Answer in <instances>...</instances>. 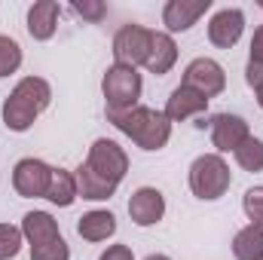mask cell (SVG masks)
Here are the masks:
<instances>
[{
  "label": "cell",
  "instance_id": "obj_1",
  "mask_svg": "<svg viewBox=\"0 0 263 260\" xmlns=\"http://www.w3.org/2000/svg\"><path fill=\"white\" fill-rule=\"evenodd\" d=\"M52 86L43 77H25L15 83V89L3 98V126L9 132H28L37 117L49 107Z\"/></svg>",
  "mask_w": 263,
  "mask_h": 260
},
{
  "label": "cell",
  "instance_id": "obj_2",
  "mask_svg": "<svg viewBox=\"0 0 263 260\" xmlns=\"http://www.w3.org/2000/svg\"><path fill=\"white\" fill-rule=\"evenodd\" d=\"M107 123H114L123 135H129L141 150H162L172 141V120L153 107H129V110H107Z\"/></svg>",
  "mask_w": 263,
  "mask_h": 260
},
{
  "label": "cell",
  "instance_id": "obj_3",
  "mask_svg": "<svg viewBox=\"0 0 263 260\" xmlns=\"http://www.w3.org/2000/svg\"><path fill=\"white\" fill-rule=\"evenodd\" d=\"M233 184V172L227 165V159L220 153H202L190 165V190L202 202H214L220 196H227Z\"/></svg>",
  "mask_w": 263,
  "mask_h": 260
},
{
  "label": "cell",
  "instance_id": "obj_4",
  "mask_svg": "<svg viewBox=\"0 0 263 260\" xmlns=\"http://www.w3.org/2000/svg\"><path fill=\"white\" fill-rule=\"evenodd\" d=\"M101 92H104L107 110H129V107H138V101H141L144 80H141L138 67L110 65L101 77Z\"/></svg>",
  "mask_w": 263,
  "mask_h": 260
},
{
  "label": "cell",
  "instance_id": "obj_5",
  "mask_svg": "<svg viewBox=\"0 0 263 260\" xmlns=\"http://www.w3.org/2000/svg\"><path fill=\"white\" fill-rule=\"evenodd\" d=\"M86 165H89L95 175H101L104 181H110V184L120 187V181H123L126 172H129V156H126V150H123L117 141H110V138H95L92 147H89Z\"/></svg>",
  "mask_w": 263,
  "mask_h": 260
},
{
  "label": "cell",
  "instance_id": "obj_6",
  "mask_svg": "<svg viewBox=\"0 0 263 260\" xmlns=\"http://www.w3.org/2000/svg\"><path fill=\"white\" fill-rule=\"evenodd\" d=\"M150 40H153L150 28H144V25H123L117 31V37H114V65H126V67L147 65Z\"/></svg>",
  "mask_w": 263,
  "mask_h": 260
},
{
  "label": "cell",
  "instance_id": "obj_7",
  "mask_svg": "<svg viewBox=\"0 0 263 260\" xmlns=\"http://www.w3.org/2000/svg\"><path fill=\"white\" fill-rule=\"evenodd\" d=\"M49 181H52V165H46L43 159L25 156L12 169V190L22 199H46Z\"/></svg>",
  "mask_w": 263,
  "mask_h": 260
},
{
  "label": "cell",
  "instance_id": "obj_8",
  "mask_svg": "<svg viewBox=\"0 0 263 260\" xmlns=\"http://www.w3.org/2000/svg\"><path fill=\"white\" fill-rule=\"evenodd\" d=\"M181 86H187V89L199 92L202 98H217V95L227 89V73H223L220 62L202 55V59H193L190 65L184 67V80H181Z\"/></svg>",
  "mask_w": 263,
  "mask_h": 260
},
{
  "label": "cell",
  "instance_id": "obj_9",
  "mask_svg": "<svg viewBox=\"0 0 263 260\" xmlns=\"http://www.w3.org/2000/svg\"><path fill=\"white\" fill-rule=\"evenodd\" d=\"M208 129H211V144L217 147V153H236L251 138L245 117H239V114H217V117H211Z\"/></svg>",
  "mask_w": 263,
  "mask_h": 260
},
{
  "label": "cell",
  "instance_id": "obj_10",
  "mask_svg": "<svg viewBox=\"0 0 263 260\" xmlns=\"http://www.w3.org/2000/svg\"><path fill=\"white\" fill-rule=\"evenodd\" d=\"M242 34H245V12L236 6L217 9L208 22V40L217 49H233L242 40Z\"/></svg>",
  "mask_w": 263,
  "mask_h": 260
},
{
  "label": "cell",
  "instance_id": "obj_11",
  "mask_svg": "<svg viewBox=\"0 0 263 260\" xmlns=\"http://www.w3.org/2000/svg\"><path fill=\"white\" fill-rule=\"evenodd\" d=\"M211 9V0H168L162 6L165 34H184Z\"/></svg>",
  "mask_w": 263,
  "mask_h": 260
},
{
  "label": "cell",
  "instance_id": "obj_12",
  "mask_svg": "<svg viewBox=\"0 0 263 260\" xmlns=\"http://www.w3.org/2000/svg\"><path fill=\"white\" fill-rule=\"evenodd\" d=\"M129 217L135 227H156L165 217V196L156 187H138L129 199Z\"/></svg>",
  "mask_w": 263,
  "mask_h": 260
},
{
  "label": "cell",
  "instance_id": "obj_13",
  "mask_svg": "<svg viewBox=\"0 0 263 260\" xmlns=\"http://www.w3.org/2000/svg\"><path fill=\"white\" fill-rule=\"evenodd\" d=\"M172 123H187V120H202L208 114V98H202L199 92L187 89V86H178L172 89L168 101H165V110H162Z\"/></svg>",
  "mask_w": 263,
  "mask_h": 260
},
{
  "label": "cell",
  "instance_id": "obj_14",
  "mask_svg": "<svg viewBox=\"0 0 263 260\" xmlns=\"http://www.w3.org/2000/svg\"><path fill=\"white\" fill-rule=\"evenodd\" d=\"M59 12H62V6L55 0H37L28 9V34L34 40H40V43L52 40L55 28H59Z\"/></svg>",
  "mask_w": 263,
  "mask_h": 260
},
{
  "label": "cell",
  "instance_id": "obj_15",
  "mask_svg": "<svg viewBox=\"0 0 263 260\" xmlns=\"http://www.w3.org/2000/svg\"><path fill=\"white\" fill-rule=\"evenodd\" d=\"M22 236L31 248H37V245L52 242V239H62V230H59V220L49 211H28L22 217Z\"/></svg>",
  "mask_w": 263,
  "mask_h": 260
},
{
  "label": "cell",
  "instance_id": "obj_16",
  "mask_svg": "<svg viewBox=\"0 0 263 260\" xmlns=\"http://www.w3.org/2000/svg\"><path fill=\"white\" fill-rule=\"evenodd\" d=\"M178 62V43L172 34L165 31H153V40H150V55H147V70L156 73V77H165Z\"/></svg>",
  "mask_w": 263,
  "mask_h": 260
},
{
  "label": "cell",
  "instance_id": "obj_17",
  "mask_svg": "<svg viewBox=\"0 0 263 260\" xmlns=\"http://www.w3.org/2000/svg\"><path fill=\"white\" fill-rule=\"evenodd\" d=\"M77 233L86 242H107L117 233V217L107 208H92L77 220Z\"/></svg>",
  "mask_w": 263,
  "mask_h": 260
},
{
  "label": "cell",
  "instance_id": "obj_18",
  "mask_svg": "<svg viewBox=\"0 0 263 260\" xmlns=\"http://www.w3.org/2000/svg\"><path fill=\"white\" fill-rule=\"evenodd\" d=\"M73 178H77V193H80V199L101 202V199H110V196L117 193V184H110V181H104L101 175H95L86 162L73 172Z\"/></svg>",
  "mask_w": 263,
  "mask_h": 260
},
{
  "label": "cell",
  "instance_id": "obj_19",
  "mask_svg": "<svg viewBox=\"0 0 263 260\" xmlns=\"http://www.w3.org/2000/svg\"><path fill=\"white\" fill-rule=\"evenodd\" d=\"M46 199H49L52 205H59V208H70V205L80 199L73 172H67V169H52V181H49Z\"/></svg>",
  "mask_w": 263,
  "mask_h": 260
},
{
  "label": "cell",
  "instance_id": "obj_20",
  "mask_svg": "<svg viewBox=\"0 0 263 260\" xmlns=\"http://www.w3.org/2000/svg\"><path fill=\"white\" fill-rule=\"evenodd\" d=\"M233 257L236 260H263V230L248 224L233 236Z\"/></svg>",
  "mask_w": 263,
  "mask_h": 260
},
{
  "label": "cell",
  "instance_id": "obj_21",
  "mask_svg": "<svg viewBox=\"0 0 263 260\" xmlns=\"http://www.w3.org/2000/svg\"><path fill=\"white\" fill-rule=\"evenodd\" d=\"M233 156H236L239 169H245V172H263V141L260 138H248Z\"/></svg>",
  "mask_w": 263,
  "mask_h": 260
},
{
  "label": "cell",
  "instance_id": "obj_22",
  "mask_svg": "<svg viewBox=\"0 0 263 260\" xmlns=\"http://www.w3.org/2000/svg\"><path fill=\"white\" fill-rule=\"evenodd\" d=\"M22 46L12 40V37H6V34H0V77H9V73H15L18 67H22Z\"/></svg>",
  "mask_w": 263,
  "mask_h": 260
},
{
  "label": "cell",
  "instance_id": "obj_23",
  "mask_svg": "<svg viewBox=\"0 0 263 260\" xmlns=\"http://www.w3.org/2000/svg\"><path fill=\"white\" fill-rule=\"evenodd\" d=\"M22 227H12V224H0V260H12L18 257L22 251Z\"/></svg>",
  "mask_w": 263,
  "mask_h": 260
},
{
  "label": "cell",
  "instance_id": "obj_24",
  "mask_svg": "<svg viewBox=\"0 0 263 260\" xmlns=\"http://www.w3.org/2000/svg\"><path fill=\"white\" fill-rule=\"evenodd\" d=\"M242 208H245V217H248L254 227L263 230V187L245 190V196H242Z\"/></svg>",
  "mask_w": 263,
  "mask_h": 260
},
{
  "label": "cell",
  "instance_id": "obj_25",
  "mask_svg": "<svg viewBox=\"0 0 263 260\" xmlns=\"http://www.w3.org/2000/svg\"><path fill=\"white\" fill-rule=\"evenodd\" d=\"M31 260H70V245L65 239H52L46 245L31 248Z\"/></svg>",
  "mask_w": 263,
  "mask_h": 260
},
{
  "label": "cell",
  "instance_id": "obj_26",
  "mask_svg": "<svg viewBox=\"0 0 263 260\" xmlns=\"http://www.w3.org/2000/svg\"><path fill=\"white\" fill-rule=\"evenodd\" d=\"M73 12H77V15H83L86 22L98 25V22L107 15V6H104V3H98V0H83V3L77 0V3H73Z\"/></svg>",
  "mask_w": 263,
  "mask_h": 260
},
{
  "label": "cell",
  "instance_id": "obj_27",
  "mask_svg": "<svg viewBox=\"0 0 263 260\" xmlns=\"http://www.w3.org/2000/svg\"><path fill=\"white\" fill-rule=\"evenodd\" d=\"M245 80H248V86L254 89V98H257V104H260V110H263V67L248 62V67H245Z\"/></svg>",
  "mask_w": 263,
  "mask_h": 260
},
{
  "label": "cell",
  "instance_id": "obj_28",
  "mask_svg": "<svg viewBox=\"0 0 263 260\" xmlns=\"http://www.w3.org/2000/svg\"><path fill=\"white\" fill-rule=\"evenodd\" d=\"M98 260H135V254H132L129 245H107Z\"/></svg>",
  "mask_w": 263,
  "mask_h": 260
},
{
  "label": "cell",
  "instance_id": "obj_29",
  "mask_svg": "<svg viewBox=\"0 0 263 260\" xmlns=\"http://www.w3.org/2000/svg\"><path fill=\"white\" fill-rule=\"evenodd\" d=\"M248 62L263 67V25L254 31V37H251V55H248Z\"/></svg>",
  "mask_w": 263,
  "mask_h": 260
},
{
  "label": "cell",
  "instance_id": "obj_30",
  "mask_svg": "<svg viewBox=\"0 0 263 260\" xmlns=\"http://www.w3.org/2000/svg\"><path fill=\"white\" fill-rule=\"evenodd\" d=\"M144 260H172V257H165V254H147Z\"/></svg>",
  "mask_w": 263,
  "mask_h": 260
},
{
  "label": "cell",
  "instance_id": "obj_31",
  "mask_svg": "<svg viewBox=\"0 0 263 260\" xmlns=\"http://www.w3.org/2000/svg\"><path fill=\"white\" fill-rule=\"evenodd\" d=\"M260 6H263V0H260Z\"/></svg>",
  "mask_w": 263,
  "mask_h": 260
}]
</instances>
